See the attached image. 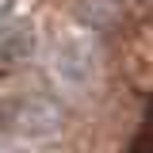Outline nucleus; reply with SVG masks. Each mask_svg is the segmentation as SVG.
<instances>
[{
    "label": "nucleus",
    "mask_w": 153,
    "mask_h": 153,
    "mask_svg": "<svg viewBox=\"0 0 153 153\" xmlns=\"http://www.w3.org/2000/svg\"><path fill=\"white\" fill-rule=\"evenodd\" d=\"M76 23L92 35H107L119 23V4L115 0H80L76 4Z\"/></svg>",
    "instance_id": "4"
},
{
    "label": "nucleus",
    "mask_w": 153,
    "mask_h": 153,
    "mask_svg": "<svg viewBox=\"0 0 153 153\" xmlns=\"http://www.w3.org/2000/svg\"><path fill=\"white\" fill-rule=\"evenodd\" d=\"M35 54V27L31 23H12L0 31V61L4 65H23Z\"/></svg>",
    "instance_id": "3"
},
{
    "label": "nucleus",
    "mask_w": 153,
    "mask_h": 153,
    "mask_svg": "<svg viewBox=\"0 0 153 153\" xmlns=\"http://www.w3.org/2000/svg\"><path fill=\"white\" fill-rule=\"evenodd\" d=\"M0 126L12 130L16 138H27V142H46V138L61 134L65 111L50 96L27 92V96H19V100H12V103L0 107Z\"/></svg>",
    "instance_id": "2"
},
{
    "label": "nucleus",
    "mask_w": 153,
    "mask_h": 153,
    "mask_svg": "<svg viewBox=\"0 0 153 153\" xmlns=\"http://www.w3.org/2000/svg\"><path fill=\"white\" fill-rule=\"evenodd\" d=\"M46 73H50V84L69 100L92 96L96 80H100V42H96V35L80 27V31L54 38L50 57H46Z\"/></svg>",
    "instance_id": "1"
}]
</instances>
